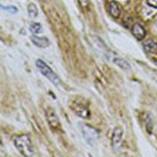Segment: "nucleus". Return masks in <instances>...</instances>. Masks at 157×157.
I'll return each mask as SVG.
<instances>
[{"label":"nucleus","instance_id":"1","mask_svg":"<svg viewBox=\"0 0 157 157\" xmlns=\"http://www.w3.org/2000/svg\"><path fill=\"white\" fill-rule=\"evenodd\" d=\"M14 145L18 151L25 156H31L33 155L34 149L30 137L28 134H21L14 140Z\"/></svg>","mask_w":157,"mask_h":157},{"label":"nucleus","instance_id":"2","mask_svg":"<svg viewBox=\"0 0 157 157\" xmlns=\"http://www.w3.org/2000/svg\"><path fill=\"white\" fill-rule=\"evenodd\" d=\"M36 66L40 72L52 82L53 84L55 85H58L60 84L61 80L59 77L44 61L40 59H37L36 61Z\"/></svg>","mask_w":157,"mask_h":157},{"label":"nucleus","instance_id":"3","mask_svg":"<svg viewBox=\"0 0 157 157\" xmlns=\"http://www.w3.org/2000/svg\"><path fill=\"white\" fill-rule=\"evenodd\" d=\"M78 126L85 140L88 144L93 145L99 138L98 131L90 124L83 123H80Z\"/></svg>","mask_w":157,"mask_h":157},{"label":"nucleus","instance_id":"4","mask_svg":"<svg viewBox=\"0 0 157 157\" xmlns=\"http://www.w3.org/2000/svg\"><path fill=\"white\" fill-rule=\"evenodd\" d=\"M71 109L78 117L82 118H89L90 117V110L88 106L80 100H75L71 105Z\"/></svg>","mask_w":157,"mask_h":157},{"label":"nucleus","instance_id":"5","mask_svg":"<svg viewBox=\"0 0 157 157\" xmlns=\"http://www.w3.org/2000/svg\"><path fill=\"white\" fill-rule=\"evenodd\" d=\"M123 140V131L119 127H115L113 131L111 145L114 150H118L122 144Z\"/></svg>","mask_w":157,"mask_h":157},{"label":"nucleus","instance_id":"6","mask_svg":"<svg viewBox=\"0 0 157 157\" xmlns=\"http://www.w3.org/2000/svg\"><path fill=\"white\" fill-rule=\"evenodd\" d=\"M45 115L48 125L52 129L56 130L60 128V122L59 119L55 112L52 109H48L46 111Z\"/></svg>","mask_w":157,"mask_h":157},{"label":"nucleus","instance_id":"7","mask_svg":"<svg viewBox=\"0 0 157 157\" xmlns=\"http://www.w3.org/2000/svg\"><path fill=\"white\" fill-rule=\"evenodd\" d=\"M131 33L136 39L139 40H142L146 35L145 28L139 23H135L131 28Z\"/></svg>","mask_w":157,"mask_h":157},{"label":"nucleus","instance_id":"8","mask_svg":"<svg viewBox=\"0 0 157 157\" xmlns=\"http://www.w3.org/2000/svg\"><path fill=\"white\" fill-rule=\"evenodd\" d=\"M30 39L36 46L40 48H46L50 45V41L46 37H39L33 35L30 37Z\"/></svg>","mask_w":157,"mask_h":157},{"label":"nucleus","instance_id":"9","mask_svg":"<svg viewBox=\"0 0 157 157\" xmlns=\"http://www.w3.org/2000/svg\"><path fill=\"white\" fill-rule=\"evenodd\" d=\"M144 49L147 53H155L157 52V44L151 39H148L143 43Z\"/></svg>","mask_w":157,"mask_h":157},{"label":"nucleus","instance_id":"10","mask_svg":"<svg viewBox=\"0 0 157 157\" xmlns=\"http://www.w3.org/2000/svg\"><path fill=\"white\" fill-rule=\"evenodd\" d=\"M109 10L110 15L115 18H117L120 15V10L118 7V5L115 2H111L109 4Z\"/></svg>","mask_w":157,"mask_h":157},{"label":"nucleus","instance_id":"11","mask_svg":"<svg viewBox=\"0 0 157 157\" xmlns=\"http://www.w3.org/2000/svg\"><path fill=\"white\" fill-rule=\"evenodd\" d=\"M113 62L123 69L127 70L131 67L129 64L126 60L121 58H115L113 60Z\"/></svg>","mask_w":157,"mask_h":157},{"label":"nucleus","instance_id":"12","mask_svg":"<svg viewBox=\"0 0 157 157\" xmlns=\"http://www.w3.org/2000/svg\"><path fill=\"white\" fill-rule=\"evenodd\" d=\"M28 12L31 17H36L38 15V9L37 8V6L33 3L29 4L28 6Z\"/></svg>","mask_w":157,"mask_h":157},{"label":"nucleus","instance_id":"13","mask_svg":"<svg viewBox=\"0 0 157 157\" xmlns=\"http://www.w3.org/2000/svg\"><path fill=\"white\" fill-rule=\"evenodd\" d=\"M29 30L33 34H39L42 32V27L40 23H34L30 25Z\"/></svg>","mask_w":157,"mask_h":157},{"label":"nucleus","instance_id":"14","mask_svg":"<svg viewBox=\"0 0 157 157\" xmlns=\"http://www.w3.org/2000/svg\"><path fill=\"white\" fill-rule=\"evenodd\" d=\"M1 8L7 10V11H8L10 13H15L17 12V9L15 7L12 6H1Z\"/></svg>","mask_w":157,"mask_h":157},{"label":"nucleus","instance_id":"15","mask_svg":"<svg viewBox=\"0 0 157 157\" xmlns=\"http://www.w3.org/2000/svg\"><path fill=\"white\" fill-rule=\"evenodd\" d=\"M147 2L148 6L154 8H157V0H147Z\"/></svg>","mask_w":157,"mask_h":157},{"label":"nucleus","instance_id":"16","mask_svg":"<svg viewBox=\"0 0 157 157\" xmlns=\"http://www.w3.org/2000/svg\"><path fill=\"white\" fill-rule=\"evenodd\" d=\"M78 1L80 5L83 7L87 6L88 4V0H78Z\"/></svg>","mask_w":157,"mask_h":157},{"label":"nucleus","instance_id":"17","mask_svg":"<svg viewBox=\"0 0 157 157\" xmlns=\"http://www.w3.org/2000/svg\"><path fill=\"white\" fill-rule=\"evenodd\" d=\"M156 65H157V61H156Z\"/></svg>","mask_w":157,"mask_h":157}]
</instances>
